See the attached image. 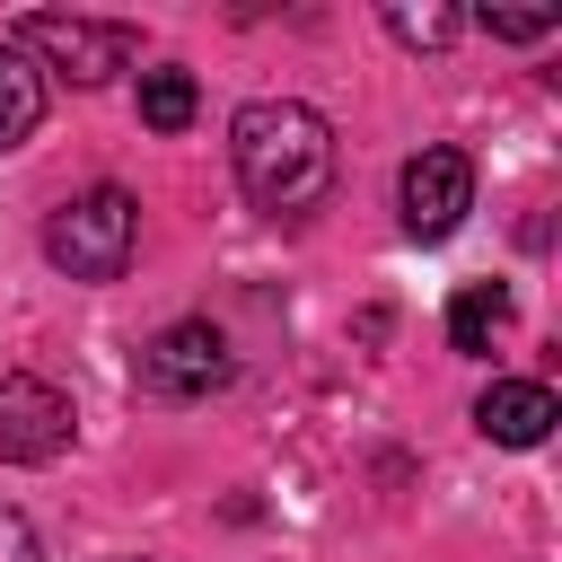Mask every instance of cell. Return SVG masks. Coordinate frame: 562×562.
<instances>
[{
  "instance_id": "277c9868",
  "label": "cell",
  "mask_w": 562,
  "mask_h": 562,
  "mask_svg": "<svg viewBox=\"0 0 562 562\" xmlns=\"http://www.w3.org/2000/svg\"><path fill=\"white\" fill-rule=\"evenodd\" d=\"M228 369H237L228 334L202 325V316H184V325H167V334L140 342V395H158V404H193V395L228 386Z\"/></svg>"
},
{
  "instance_id": "30bf717a",
  "label": "cell",
  "mask_w": 562,
  "mask_h": 562,
  "mask_svg": "<svg viewBox=\"0 0 562 562\" xmlns=\"http://www.w3.org/2000/svg\"><path fill=\"white\" fill-rule=\"evenodd\" d=\"M193 105H202V97H193V70H176V61H167V70H140V123H149V132H184Z\"/></svg>"
},
{
  "instance_id": "52a82bcc",
  "label": "cell",
  "mask_w": 562,
  "mask_h": 562,
  "mask_svg": "<svg viewBox=\"0 0 562 562\" xmlns=\"http://www.w3.org/2000/svg\"><path fill=\"white\" fill-rule=\"evenodd\" d=\"M553 422H562V413H553V395H544L536 378H492V386L474 395V430H483L492 448H536Z\"/></svg>"
},
{
  "instance_id": "7a4b0ae2",
  "label": "cell",
  "mask_w": 562,
  "mask_h": 562,
  "mask_svg": "<svg viewBox=\"0 0 562 562\" xmlns=\"http://www.w3.org/2000/svg\"><path fill=\"white\" fill-rule=\"evenodd\" d=\"M132 246H140V202H132L123 184H88V193H70V202L44 220V255H53L70 281H123Z\"/></svg>"
},
{
  "instance_id": "8fae6325",
  "label": "cell",
  "mask_w": 562,
  "mask_h": 562,
  "mask_svg": "<svg viewBox=\"0 0 562 562\" xmlns=\"http://www.w3.org/2000/svg\"><path fill=\"white\" fill-rule=\"evenodd\" d=\"M386 26H395L404 44H448L465 18H457V9H413V0H395V9H386Z\"/></svg>"
},
{
  "instance_id": "3957f363",
  "label": "cell",
  "mask_w": 562,
  "mask_h": 562,
  "mask_svg": "<svg viewBox=\"0 0 562 562\" xmlns=\"http://www.w3.org/2000/svg\"><path fill=\"white\" fill-rule=\"evenodd\" d=\"M9 44H18V53H44V61H53L61 79H79V88H105V79L132 70V53H140V35H132L123 18H18Z\"/></svg>"
},
{
  "instance_id": "7c38bea8",
  "label": "cell",
  "mask_w": 562,
  "mask_h": 562,
  "mask_svg": "<svg viewBox=\"0 0 562 562\" xmlns=\"http://www.w3.org/2000/svg\"><path fill=\"white\" fill-rule=\"evenodd\" d=\"M483 26L501 44H536V35H553V9H483Z\"/></svg>"
},
{
  "instance_id": "6da1fadb",
  "label": "cell",
  "mask_w": 562,
  "mask_h": 562,
  "mask_svg": "<svg viewBox=\"0 0 562 562\" xmlns=\"http://www.w3.org/2000/svg\"><path fill=\"white\" fill-rule=\"evenodd\" d=\"M228 158H237L246 202L272 211V220H307V211L334 193V132H325V114L299 105V97H255V105H237Z\"/></svg>"
},
{
  "instance_id": "9c48e42d",
  "label": "cell",
  "mask_w": 562,
  "mask_h": 562,
  "mask_svg": "<svg viewBox=\"0 0 562 562\" xmlns=\"http://www.w3.org/2000/svg\"><path fill=\"white\" fill-rule=\"evenodd\" d=\"M501 325H509V290H501V281H465V290L448 299V342H457V351H492Z\"/></svg>"
},
{
  "instance_id": "5b68a950",
  "label": "cell",
  "mask_w": 562,
  "mask_h": 562,
  "mask_svg": "<svg viewBox=\"0 0 562 562\" xmlns=\"http://www.w3.org/2000/svg\"><path fill=\"white\" fill-rule=\"evenodd\" d=\"M395 202H404V237H422V246H439V237H457V220L474 211V158L465 149H422L413 167H404V184H395Z\"/></svg>"
},
{
  "instance_id": "4fadbf2b",
  "label": "cell",
  "mask_w": 562,
  "mask_h": 562,
  "mask_svg": "<svg viewBox=\"0 0 562 562\" xmlns=\"http://www.w3.org/2000/svg\"><path fill=\"white\" fill-rule=\"evenodd\" d=\"M0 562H44V536H35L18 509H0Z\"/></svg>"
},
{
  "instance_id": "8992f818",
  "label": "cell",
  "mask_w": 562,
  "mask_h": 562,
  "mask_svg": "<svg viewBox=\"0 0 562 562\" xmlns=\"http://www.w3.org/2000/svg\"><path fill=\"white\" fill-rule=\"evenodd\" d=\"M70 395L53 378H0V465H53L70 448Z\"/></svg>"
},
{
  "instance_id": "ba28073f",
  "label": "cell",
  "mask_w": 562,
  "mask_h": 562,
  "mask_svg": "<svg viewBox=\"0 0 562 562\" xmlns=\"http://www.w3.org/2000/svg\"><path fill=\"white\" fill-rule=\"evenodd\" d=\"M35 123H44V70L0 35V149H18Z\"/></svg>"
}]
</instances>
